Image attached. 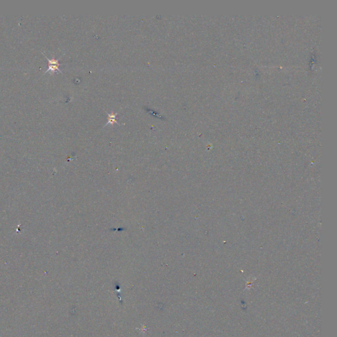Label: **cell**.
Wrapping results in <instances>:
<instances>
[{"instance_id":"2","label":"cell","mask_w":337,"mask_h":337,"mask_svg":"<svg viewBox=\"0 0 337 337\" xmlns=\"http://www.w3.org/2000/svg\"><path fill=\"white\" fill-rule=\"evenodd\" d=\"M117 113H107V124H105V126H107V124H119V122H118L116 119H115V118H116V116L117 115Z\"/></svg>"},{"instance_id":"1","label":"cell","mask_w":337,"mask_h":337,"mask_svg":"<svg viewBox=\"0 0 337 337\" xmlns=\"http://www.w3.org/2000/svg\"><path fill=\"white\" fill-rule=\"evenodd\" d=\"M42 54H44V53L42 52ZM45 57H46V59L48 61V69H47L46 71H45V73H46V72H48V71H51L52 72H55L57 71L60 72L61 73H63L62 71L59 69V67L60 65H62L63 64L62 63H59V58L57 59H56L54 58V57H53L51 59H49L48 58V57H46V55H45Z\"/></svg>"}]
</instances>
